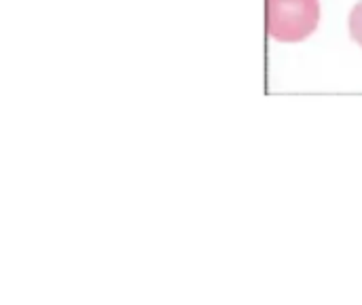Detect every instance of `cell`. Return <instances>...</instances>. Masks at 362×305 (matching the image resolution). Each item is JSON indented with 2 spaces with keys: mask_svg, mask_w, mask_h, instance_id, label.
Wrapping results in <instances>:
<instances>
[{
  "mask_svg": "<svg viewBox=\"0 0 362 305\" xmlns=\"http://www.w3.org/2000/svg\"><path fill=\"white\" fill-rule=\"evenodd\" d=\"M267 34L280 42L305 40L320 21L318 0H267Z\"/></svg>",
  "mask_w": 362,
  "mask_h": 305,
  "instance_id": "obj_1",
  "label": "cell"
},
{
  "mask_svg": "<svg viewBox=\"0 0 362 305\" xmlns=\"http://www.w3.org/2000/svg\"><path fill=\"white\" fill-rule=\"evenodd\" d=\"M350 34L362 47V0L350 11Z\"/></svg>",
  "mask_w": 362,
  "mask_h": 305,
  "instance_id": "obj_2",
  "label": "cell"
}]
</instances>
